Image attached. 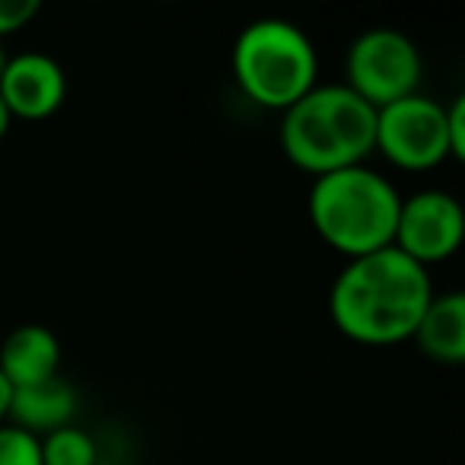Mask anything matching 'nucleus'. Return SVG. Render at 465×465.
Returning a JSON list of instances; mask_svg holds the SVG:
<instances>
[{
	"mask_svg": "<svg viewBox=\"0 0 465 465\" xmlns=\"http://www.w3.org/2000/svg\"><path fill=\"white\" fill-rule=\"evenodd\" d=\"M430 272L395 246L344 262L329 291V316L348 341L392 348L411 341L433 300Z\"/></svg>",
	"mask_w": 465,
	"mask_h": 465,
	"instance_id": "nucleus-1",
	"label": "nucleus"
},
{
	"mask_svg": "<svg viewBox=\"0 0 465 465\" xmlns=\"http://www.w3.org/2000/svg\"><path fill=\"white\" fill-rule=\"evenodd\" d=\"M373 137L376 109L344 84H316L300 103L281 112V150L312 179L367 163Z\"/></svg>",
	"mask_w": 465,
	"mask_h": 465,
	"instance_id": "nucleus-2",
	"label": "nucleus"
},
{
	"mask_svg": "<svg viewBox=\"0 0 465 465\" xmlns=\"http://www.w3.org/2000/svg\"><path fill=\"white\" fill-rule=\"evenodd\" d=\"M399 204V188L367 163L312 179L306 198L316 236L344 262L392 246Z\"/></svg>",
	"mask_w": 465,
	"mask_h": 465,
	"instance_id": "nucleus-3",
	"label": "nucleus"
},
{
	"mask_svg": "<svg viewBox=\"0 0 465 465\" xmlns=\"http://www.w3.org/2000/svg\"><path fill=\"white\" fill-rule=\"evenodd\" d=\"M230 64L242 96L265 112H287L319 84L316 42L281 16L246 23L232 42Z\"/></svg>",
	"mask_w": 465,
	"mask_h": 465,
	"instance_id": "nucleus-4",
	"label": "nucleus"
},
{
	"mask_svg": "<svg viewBox=\"0 0 465 465\" xmlns=\"http://www.w3.org/2000/svg\"><path fill=\"white\" fill-rule=\"evenodd\" d=\"M420 80H424L420 48L401 29H367L351 42L348 54H344L341 84L373 109L420 93Z\"/></svg>",
	"mask_w": 465,
	"mask_h": 465,
	"instance_id": "nucleus-5",
	"label": "nucleus"
},
{
	"mask_svg": "<svg viewBox=\"0 0 465 465\" xmlns=\"http://www.w3.org/2000/svg\"><path fill=\"white\" fill-rule=\"evenodd\" d=\"M373 153L401 173H430L452 156L446 103L414 93L376 109Z\"/></svg>",
	"mask_w": 465,
	"mask_h": 465,
	"instance_id": "nucleus-6",
	"label": "nucleus"
},
{
	"mask_svg": "<svg viewBox=\"0 0 465 465\" xmlns=\"http://www.w3.org/2000/svg\"><path fill=\"white\" fill-rule=\"evenodd\" d=\"M465 240V213L456 194L443 188H420L401 198L392 246L430 272L459 252Z\"/></svg>",
	"mask_w": 465,
	"mask_h": 465,
	"instance_id": "nucleus-7",
	"label": "nucleus"
},
{
	"mask_svg": "<svg viewBox=\"0 0 465 465\" xmlns=\"http://www.w3.org/2000/svg\"><path fill=\"white\" fill-rule=\"evenodd\" d=\"M67 74L58 58L45 52H16L0 74V103L20 122H45L64 105Z\"/></svg>",
	"mask_w": 465,
	"mask_h": 465,
	"instance_id": "nucleus-8",
	"label": "nucleus"
},
{
	"mask_svg": "<svg viewBox=\"0 0 465 465\" xmlns=\"http://www.w3.org/2000/svg\"><path fill=\"white\" fill-rule=\"evenodd\" d=\"M0 373L14 389L39 386L61 376V341L48 325H16L0 344Z\"/></svg>",
	"mask_w": 465,
	"mask_h": 465,
	"instance_id": "nucleus-9",
	"label": "nucleus"
},
{
	"mask_svg": "<svg viewBox=\"0 0 465 465\" xmlns=\"http://www.w3.org/2000/svg\"><path fill=\"white\" fill-rule=\"evenodd\" d=\"M411 341L420 348V354L430 357L443 367L465 363V297L459 291L433 293L414 329Z\"/></svg>",
	"mask_w": 465,
	"mask_h": 465,
	"instance_id": "nucleus-10",
	"label": "nucleus"
},
{
	"mask_svg": "<svg viewBox=\"0 0 465 465\" xmlns=\"http://www.w3.org/2000/svg\"><path fill=\"white\" fill-rule=\"evenodd\" d=\"M80 395L64 376H54L39 386L14 389V401H10V424L23 427V430L45 437L52 430L74 424L77 418Z\"/></svg>",
	"mask_w": 465,
	"mask_h": 465,
	"instance_id": "nucleus-11",
	"label": "nucleus"
},
{
	"mask_svg": "<svg viewBox=\"0 0 465 465\" xmlns=\"http://www.w3.org/2000/svg\"><path fill=\"white\" fill-rule=\"evenodd\" d=\"M42 465H99V446L90 430L67 424L39 437Z\"/></svg>",
	"mask_w": 465,
	"mask_h": 465,
	"instance_id": "nucleus-12",
	"label": "nucleus"
},
{
	"mask_svg": "<svg viewBox=\"0 0 465 465\" xmlns=\"http://www.w3.org/2000/svg\"><path fill=\"white\" fill-rule=\"evenodd\" d=\"M0 465H42L39 437L16 424H0Z\"/></svg>",
	"mask_w": 465,
	"mask_h": 465,
	"instance_id": "nucleus-13",
	"label": "nucleus"
},
{
	"mask_svg": "<svg viewBox=\"0 0 465 465\" xmlns=\"http://www.w3.org/2000/svg\"><path fill=\"white\" fill-rule=\"evenodd\" d=\"M39 10V0H0V42L26 29Z\"/></svg>",
	"mask_w": 465,
	"mask_h": 465,
	"instance_id": "nucleus-14",
	"label": "nucleus"
},
{
	"mask_svg": "<svg viewBox=\"0 0 465 465\" xmlns=\"http://www.w3.org/2000/svg\"><path fill=\"white\" fill-rule=\"evenodd\" d=\"M446 122H450L452 156L462 160L465 156V96H456L452 103H446Z\"/></svg>",
	"mask_w": 465,
	"mask_h": 465,
	"instance_id": "nucleus-15",
	"label": "nucleus"
},
{
	"mask_svg": "<svg viewBox=\"0 0 465 465\" xmlns=\"http://www.w3.org/2000/svg\"><path fill=\"white\" fill-rule=\"evenodd\" d=\"M10 401H14V386L7 382V376L0 373V424H7V418H10Z\"/></svg>",
	"mask_w": 465,
	"mask_h": 465,
	"instance_id": "nucleus-16",
	"label": "nucleus"
},
{
	"mask_svg": "<svg viewBox=\"0 0 465 465\" xmlns=\"http://www.w3.org/2000/svg\"><path fill=\"white\" fill-rule=\"evenodd\" d=\"M10 124H14V118L7 115V109H4V103H0V141H4V137H7Z\"/></svg>",
	"mask_w": 465,
	"mask_h": 465,
	"instance_id": "nucleus-17",
	"label": "nucleus"
},
{
	"mask_svg": "<svg viewBox=\"0 0 465 465\" xmlns=\"http://www.w3.org/2000/svg\"><path fill=\"white\" fill-rule=\"evenodd\" d=\"M7 61H10V52L4 48V42H0V74H4V67H7Z\"/></svg>",
	"mask_w": 465,
	"mask_h": 465,
	"instance_id": "nucleus-18",
	"label": "nucleus"
}]
</instances>
